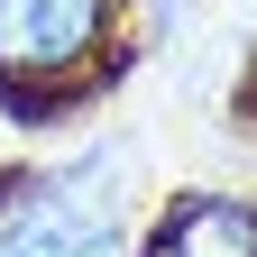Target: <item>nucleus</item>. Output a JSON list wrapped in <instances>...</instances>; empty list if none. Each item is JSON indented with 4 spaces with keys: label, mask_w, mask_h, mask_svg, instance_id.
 Instances as JSON below:
<instances>
[{
    "label": "nucleus",
    "mask_w": 257,
    "mask_h": 257,
    "mask_svg": "<svg viewBox=\"0 0 257 257\" xmlns=\"http://www.w3.org/2000/svg\"><path fill=\"white\" fill-rule=\"evenodd\" d=\"M119 28V0H0V101H64L92 83Z\"/></svg>",
    "instance_id": "f257e3e1"
},
{
    "label": "nucleus",
    "mask_w": 257,
    "mask_h": 257,
    "mask_svg": "<svg viewBox=\"0 0 257 257\" xmlns=\"http://www.w3.org/2000/svg\"><path fill=\"white\" fill-rule=\"evenodd\" d=\"M138 257H257V202L248 193H175Z\"/></svg>",
    "instance_id": "f03ea898"
},
{
    "label": "nucleus",
    "mask_w": 257,
    "mask_h": 257,
    "mask_svg": "<svg viewBox=\"0 0 257 257\" xmlns=\"http://www.w3.org/2000/svg\"><path fill=\"white\" fill-rule=\"evenodd\" d=\"M166 10H175V28H184V19H193V10H202V0H156V19H166Z\"/></svg>",
    "instance_id": "7ed1b4c3"
}]
</instances>
